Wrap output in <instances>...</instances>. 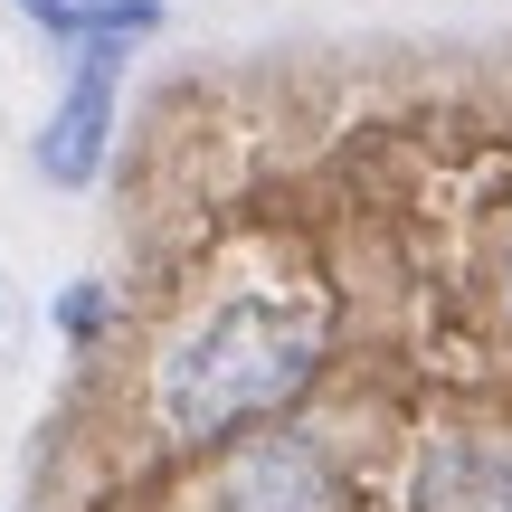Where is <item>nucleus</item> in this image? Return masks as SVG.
Instances as JSON below:
<instances>
[{
    "mask_svg": "<svg viewBox=\"0 0 512 512\" xmlns=\"http://www.w3.org/2000/svg\"><path fill=\"white\" fill-rule=\"evenodd\" d=\"M219 512H342V475L313 437L266 427L219 465Z\"/></svg>",
    "mask_w": 512,
    "mask_h": 512,
    "instance_id": "f03ea898",
    "label": "nucleus"
},
{
    "mask_svg": "<svg viewBox=\"0 0 512 512\" xmlns=\"http://www.w3.org/2000/svg\"><path fill=\"white\" fill-rule=\"evenodd\" d=\"M95 313H105V294H95V285H76V294H67V304H57V323H67V332H76V342H86V332H95Z\"/></svg>",
    "mask_w": 512,
    "mask_h": 512,
    "instance_id": "0eeeda50",
    "label": "nucleus"
},
{
    "mask_svg": "<svg viewBox=\"0 0 512 512\" xmlns=\"http://www.w3.org/2000/svg\"><path fill=\"white\" fill-rule=\"evenodd\" d=\"M323 351H332V332L313 323L304 304H228V313H209L190 342L162 351V370H152V418L181 446H219V437H238V427L275 418V408L323 370Z\"/></svg>",
    "mask_w": 512,
    "mask_h": 512,
    "instance_id": "f257e3e1",
    "label": "nucleus"
},
{
    "mask_svg": "<svg viewBox=\"0 0 512 512\" xmlns=\"http://www.w3.org/2000/svg\"><path fill=\"white\" fill-rule=\"evenodd\" d=\"M418 512H512V446L446 437L418 465Z\"/></svg>",
    "mask_w": 512,
    "mask_h": 512,
    "instance_id": "20e7f679",
    "label": "nucleus"
},
{
    "mask_svg": "<svg viewBox=\"0 0 512 512\" xmlns=\"http://www.w3.org/2000/svg\"><path fill=\"white\" fill-rule=\"evenodd\" d=\"M19 351H29V294H19L10 275H0V370H10Z\"/></svg>",
    "mask_w": 512,
    "mask_h": 512,
    "instance_id": "423d86ee",
    "label": "nucleus"
},
{
    "mask_svg": "<svg viewBox=\"0 0 512 512\" xmlns=\"http://www.w3.org/2000/svg\"><path fill=\"white\" fill-rule=\"evenodd\" d=\"M19 10L67 48H114V38H143L162 19V0H19Z\"/></svg>",
    "mask_w": 512,
    "mask_h": 512,
    "instance_id": "39448f33",
    "label": "nucleus"
},
{
    "mask_svg": "<svg viewBox=\"0 0 512 512\" xmlns=\"http://www.w3.org/2000/svg\"><path fill=\"white\" fill-rule=\"evenodd\" d=\"M105 133H114V48H86L67 105L38 124V171H48L57 190L95 181V171H105Z\"/></svg>",
    "mask_w": 512,
    "mask_h": 512,
    "instance_id": "7ed1b4c3",
    "label": "nucleus"
}]
</instances>
